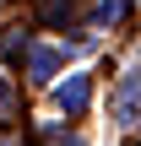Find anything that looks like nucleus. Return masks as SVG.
I'll return each mask as SVG.
<instances>
[{
    "label": "nucleus",
    "mask_w": 141,
    "mask_h": 146,
    "mask_svg": "<svg viewBox=\"0 0 141 146\" xmlns=\"http://www.w3.org/2000/svg\"><path fill=\"white\" fill-rule=\"evenodd\" d=\"M54 103H60L71 119H76V114H87V103H92V76H82V70H76V76H65V81L54 87Z\"/></svg>",
    "instance_id": "nucleus-1"
},
{
    "label": "nucleus",
    "mask_w": 141,
    "mask_h": 146,
    "mask_svg": "<svg viewBox=\"0 0 141 146\" xmlns=\"http://www.w3.org/2000/svg\"><path fill=\"white\" fill-rule=\"evenodd\" d=\"M71 11H76V0H43V16L49 22H65Z\"/></svg>",
    "instance_id": "nucleus-6"
},
{
    "label": "nucleus",
    "mask_w": 141,
    "mask_h": 146,
    "mask_svg": "<svg viewBox=\"0 0 141 146\" xmlns=\"http://www.w3.org/2000/svg\"><path fill=\"white\" fill-rule=\"evenodd\" d=\"M16 119V92H11V81L0 76V125H11Z\"/></svg>",
    "instance_id": "nucleus-5"
},
{
    "label": "nucleus",
    "mask_w": 141,
    "mask_h": 146,
    "mask_svg": "<svg viewBox=\"0 0 141 146\" xmlns=\"http://www.w3.org/2000/svg\"><path fill=\"white\" fill-rule=\"evenodd\" d=\"M114 114H120V125H136L141 130V70H125L120 98H114Z\"/></svg>",
    "instance_id": "nucleus-2"
},
{
    "label": "nucleus",
    "mask_w": 141,
    "mask_h": 146,
    "mask_svg": "<svg viewBox=\"0 0 141 146\" xmlns=\"http://www.w3.org/2000/svg\"><path fill=\"white\" fill-rule=\"evenodd\" d=\"M130 16V0H98V22L103 27H114V22H125Z\"/></svg>",
    "instance_id": "nucleus-4"
},
{
    "label": "nucleus",
    "mask_w": 141,
    "mask_h": 146,
    "mask_svg": "<svg viewBox=\"0 0 141 146\" xmlns=\"http://www.w3.org/2000/svg\"><path fill=\"white\" fill-rule=\"evenodd\" d=\"M27 70H33V81H49V76L60 70V54H54V49H33V54H27Z\"/></svg>",
    "instance_id": "nucleus-3"
}]
</instances>
